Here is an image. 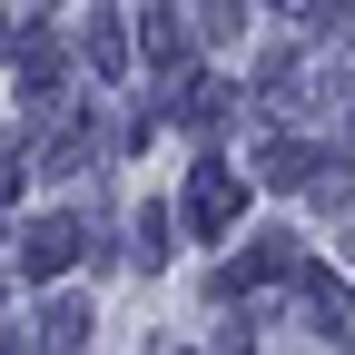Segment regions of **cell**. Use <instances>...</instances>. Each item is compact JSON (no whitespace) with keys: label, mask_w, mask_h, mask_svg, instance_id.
<instances>
[{"label":"cell","mask_w":355,"mask_h":355,"mask_svg":"<svg viewBox=\"0 0 355 355\" xmlns=\"http://www.w3.org/2000/svg\"><path fill=\"white\" fill-rule=\"evenodd\" d=\"M237 198H247V178H237V168H198L188 217H198V227H227V217H237Z\"/></svg>","instance_id":"1"},{"label":"cell","mask_w":355,"mask_h":355,"mask_svg":"<svg viewBox=\"0 0 355 355\" xmlns=\"http://www.w3.org/2000/svg\"><path fill=\"white\" fill-rule=\"evenodd\" d=\"M69 257H79V227H69V217H40V227L20 237V266H30V277H60Z\"/></svg>","instance_id":"2"},{"label":"cell","mask_w":355,"mask_h":355,"mask_svg":"<svg viewBox=\"0 0 355 355\" xmlns=\"http://www.w3.org/2000/svg\"><path fill=\"white\" fill-rule=\"evenodd\" d=\"M89 60H99V79H119V69H128V50H119V20H109V10L89 20Z\"/></svg>","instance_id":"3"},{"label":"cell","mask_w":355,"mask_h":355,"mask_svg":"<svg viewBox=\"0 0 355 355\" xmlns=\"http://www.w3.org/2000/svg\"><path fill=\"white\" fill-rule=\"evenodd\" d=\"M40 336H50V345H79V336H89V306H79V296H60L50 316H40Z\"/></svg>","instance_id":"4"},{"label":"cell","mask_w":355,"mask_h":355,"mask_svg":"<svg viewBox=\"0 0 355 355\" xmlns=\"http://www.w3.org/2000/svg\"><path fill=\"white\" fill-rule=\"evenodd\" d=\"M306 168H316V158H306L296 139H277V148H266V168H257V178H277V188H296V178H306Z\"/></svg>","instance_id":"5"},{"label":"cell","mask_w":355,"mask_h":355,"mask_svg":"<svg viewBox=\"0 0 355 355\" xmlns=\"http://www.w3.org/2000/svg\"><path fill=\"white\" fill-rule=\"evenodd\" d=\"M148 50H158V60H178V50H188V30H178L168 10H148Z\"/></svg>","instance_id":"6"},{"label":"cell","mask_w":355,"mask_h":355,"mask_svg":"<svg viewBox=\"0 0 355 355\" xmlns=\"http://www.w3.org/2000/svg\"><path fill=\"white\" fill-rule=\"evenodd\" d=\"M0 355H10V345H0Z\"/></svg>","instance_id":"7"}]
</instances>
